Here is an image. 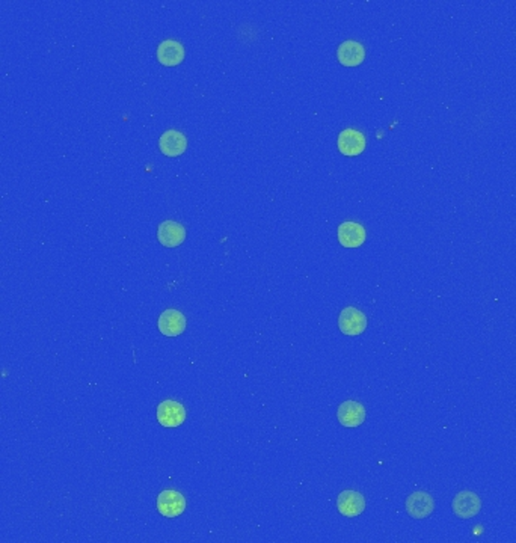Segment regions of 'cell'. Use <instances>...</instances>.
<instances>
[{
  "instance_id": "cell-1",
  "label": "cell",
  "mask_w": 516,
  "mask_h": 543,
  "mask_svg": "<svg viewBox=\"0 0 516 543\" xmlns=\"http://www.w3.org/2000/svg\"><path fill=\"white\" fill-rule=\"evenodd\" d=\"M451 509L453 513L461 517V520H471V517H474L480 512L482 501L478 498L477 493L471 490H462L454 497L451 502Z\"/></svg>"
},
{
  "instance_id": "cell-2",
  "label": "cell",
  "mask_w": 516,
  "mask_h": 543,
  "mask_svg": "<svg viewBox=\"0 0 516 543\" xmlns=\"http://www.w3.org/2000/svg\"><path fill=\"white\" fill-rule=\"evenodd\" d=\"M338 328L344 335H360L367 329V317L353 306H348L338 316Z\"/></svg>"
},
{
  "instance_id": "cell-3",
  "label": "cell",
  "mask_w": 516,
  "mask_h": 543,
  "mask_svg": "<svg viewBox=\"0 0 516 543\" xmlns=\"http://www.w3.org/2000/svg\"><path fill=\"white\" fill-rule=\"evenodd\" d=\"M186 509V498L174 489L163 490L157 495V510L165 517H177Z\"/></svg>"
},
{
  "instance_id": "cell-4",
  "label": "cell",
  "mask_w": 516,
  "mask_h": 543,
  "mask_svg": "<svg viewBox=\"0 0 516 543\" xmlns=\"http://www.w3.org/2000/svg\"><path fill=\"white\" fill-rule=\"evenodd\" d=\"M186 419V409L176 400H165L157 407V421L163 427L174 429L184 423Z\"/></svg>"
},
{
  "instance_id": "cell-5",
  "label": "cell",
  "mask_w": 516,
  "mask_h": 543,
  "mask_svg": "<svg viewBox=\"0 0 516 543\" xmlns=\"http://www.w3.org/2000/svg\"><path fill=\"white\" fill-rule=\"evenodd\" d=\"M435 509V501L427 492L416 490L407 498V512L414 520H424L432 515Z\"/></svg>"
},
{
  "instance_id": "cell-6",
  "label": "cell",
  "mask_w": 516,
  "mask_h": 543,
  "mask_svg": "<svg viewBox=\"0 0 516 543\" xmlns=\"http://www.w3.org/2000/svg\"><path fill=\"white\" fill-rule=\"evenodd\" d=\"M365 409L364 406L358 402H353V400H348L340 404L338 407V412H337V418L341 426L344 427H349V429H355V427H360L364 421H365Z\"/></svg>"
},
{
  "instance_id": "cell-7",
  "label": "cell",
  "mask_w": 516,
  "mask_h": 543,
  "mask_svg": "<svg viewBox=\"0 0 516 543\" xmlns=\"http://www.w3.org/2000/svg\"><path fill=\"white\" fill-rule=\"evenodd\" d=\"M157 239L166 248H177L186 240V228L176 220H165L158 225Z\"/></svg>"
},
{
  "instance_id": "cell-8",
  "label": "cell",
  "mask_w": 516,
  "mask_h": 543,
  "mask_svg": "<svg viewBox=\"0 0 516 543\" xmlns=\"http://www.w3.org/2000/svg\"><path fill=\"white\" fill-rule=\"evenodd\" d=\"M184 329H186V317L174 308H169L158 317V330L165 337H178Z\"/></svg>"
},
{
  "instance_id": "cell-9",
  "label": "cell",
  "mask_w": 516,
  "mask_h": 543,
  "mask_svg": "<svg viewBox=\"0 0 516 543\" xmlns=\"http://www.w3.org/2000/svg\"><path fill=\"white\" fill-rule=\"evenodd\" d=\"M337 509L346 517L360 516L365 509V498L356 490H344L337 498Z\"/></svg>"
},
{
  "instance_id": "cell-10",
  "label": "cell",
  "mask_w": 516,
  "mask_h": 543,
  "mask_svg": "<svg viewBox=\"0 0 516 543\" xmlns=\"http://www.w3.org/2000/svg\"><path fill=\"white\" fill-rule=\"evenodd\" d=\"M158 148L166 157H178L186 151L188 139L178 130H166L158 139Z\"/></svg>"
},
{
  "instance_id": "cell-11",
  "label": "cell",
  "mask_w": 516,
  "mask_h": 543,
  "mask_svg": "<svg viewBox=\"0 0 516 543\" xmlns=\"http://www.w3.org/2000/svg\"><path fill=\"white\" fill-rule=\"evenodd\" d=\"M338 150L348 157L360 156L365 148V136L353 129L343 130L338 136Z\"/></svg>"
},
{
  "instance_id": "cell-12",
  "label": "cell",
  "mask_w": 516,
  "mask_h": 543,
  "mask_svg": "<svg viewBox=\"0 0 516 543\" xmlns=\"http://www.w3.org/2000/svg\"><path fill=\"white\" fill-rule=\"evenodd\" d=\"M365 237L364 227L356 222H344L338 227V242L343 248H360Z\"/></svg>"
},
{
  "instance_id": "cell-13",
  "label": "cell",
  "mask_w": 516,
  "mask_h": 543,
  "mask_svg": "<svg viewBox=\"0 0 516 543\" xmlns=\"http://www.w3.org/2000/svg\"><path fill=\"white\" fill-rule=\"evenodd\" d=\"M184 47L174 40H166L157 47V60L165 67H176L184 59Z\"/></svg>"
},
{
  "instance_id": "cell-14",
  "label": "cell",
  "mask_w": 516,
  "mask_h": 543,
  "mask_svg": "<svg viewBox=\"0 0 516 543\" xmlns=\"http://www.w3.org/2000/svg\"><path fill=\"white\" fill-rule=\"evenodd\" d=\"M337 58L338 63L344 67H358L365 58V50L360 43L346 41L340 44L337 50Z\"/></svg>"
}]
</instances>
